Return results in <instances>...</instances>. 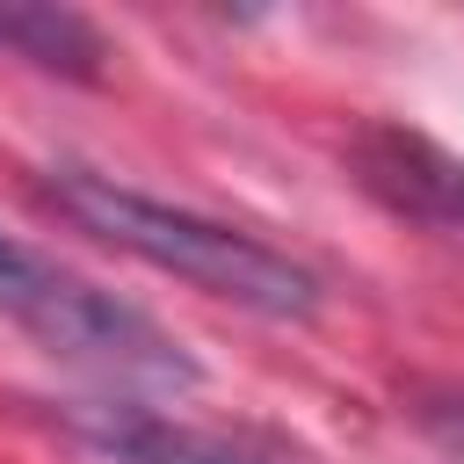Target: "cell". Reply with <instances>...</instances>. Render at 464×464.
I'll return each mask as SVG.
<instances>
[{"mask_svg": "<svg viewBox=\"0 0 464 464\" xmlns=\"http://www.w3.org/2000/svg\"><path fill=\"white\" fill-rule=\"evenodd\" d=\"M0 51L65 80H102V58H109L102 29L72 7H0Z\"/></svg>", "mask_w": 464, "mask_h": 464, "instance_id": "5", "label": "cell"}, {"mask_svg": "<svg viewBox=\"0 0 464 464\" xmlns=\"http://www.w3.org/2000/svg\"><path fill=\"white\" fill-rule=\"evenodd\" d=\"M44 196L102 246H116L160 276H181L203 297H225L254 319H312L319 312V276L225 218H203L188 203H160L116 174H87V167H51Z\"/></svg>", "mask_w": 464, "mask_h": 464, "instance_id": "1", "label": "cell"}, {"mask_svg": "<svg viewBox=\"0 0 464 464\" xmlns=\"http://www.w3.org/2000/svg\"><path fill=\"white\" fill-rule=\"evenodd\" d=\"M413 428H420L450 464H464V384H435V392H420V399H413Z\"/></svg>", "mask_w": 464, "mask_h": 464, "instance_id": "6", "label": "cell"}, {"mask_svg": "<svg viewBox=\"0 0 464 464\" xmlns=\"http://www.w3.org/2000/svg\"><path fill=\"white\" fill-rule=\"evenodd\" d=\"M109 464H276L218 428H188L174 413H152V406H87L72 420Z\"/></svg>", "mask_w": 464, "mask_h": 464, "instance_id": "4", "label": "cell"}, {"mask_svg": "<svg viewBox=\"0 0 464 464\" xmlns=\"http://www.w3.org/2000/svg\"><path fill=\"white\" fill-rule=\"evenodd\" d=\"M0 319L22 326L44 355L80 362L123 392H188L203 370L196 355L130 297L87 283L80 268L36 254L29 239L0 232Z\"/></svg>", "mask_w": 464, "mask_h": 464, "instance_id": "2", "label": "cell"}, {"mask_svg": "<svg viewBox=\"0 0 464 464\" xmlns=\"http://www.w3.org/2000/svg\"><path fill=\"white\" fill-rule=\"evenodd\" d=\"M355 174L370 196H384L399 218L435 225V232H464V160L442 152L435 138H413L399 123H370L348 145Z\"/></svg>", "mask_w": 464, "mask_h": 464, "instance_id": "3", "label": "cell"}]
</instances>
